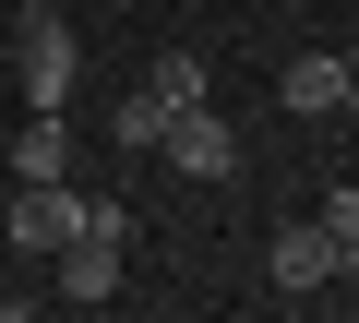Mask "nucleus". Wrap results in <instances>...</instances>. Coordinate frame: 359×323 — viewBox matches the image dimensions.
<instances>
[{
  "instance_id": "1",
  "label": "nucleus",
  "mask_w": 359,
  "mask_h": 323,
  "mask_svg": "<svg viewBox=\"0 0 359 323\" xmlns=\"http://www.w3.org/2000/svg\"><path fill=\"white\" fill-rule=\"evenodd\" d=\"M120 263H132V204H96V192H84V240L60 252V299L96 311V299L120 287Z\"/></svg>"
},
{
  "instance_id": "2",
  "label": "nucleus",
  "mask_w": 359,
  "mask_h": 323,
  "mask_svg": "<svg viewBox=\"0 0 359 323\" xmlns=\"http://www.w3.org/2000/svg\"><path fill=\"white\" fill-rule=\"evenodd\" d=\"M13 252H36V263H60L72 240H84V192L72 180H13V228H0Z\"/></svg>"
},
{
  "instance_id": "3",
  "label": "nucleus",
  "mask_w": 359,
  "mask_h": 323,
  "mask_svg": "<svg viewBox=\"0 0 359 323\" xmlns=\"http://www.w3.org/2000/svg\"><path fill=\"white\" fill-rule=\"evenodd\" d=\"M13 72H25V108H72V72H84V48H72V25L60 13H25V36H13Z\"/></svg>"
},
{
  "instance_id": "4",
  "label": "nucleus",
  "mask_w": 359,
  "mask_h": 323,
  "mask_svg": "<svg viewBox=\"0 0 359 323\" xmlns=\"http://www.w3.org/2000/svg\"><path fill=\"white\" fill-rule=\"evenodd\" d=\"M156 156H168V168H180V180H240V132L216 120V96H204V108H180Z\"/></svg>"
},
{
  "instance_id": "5",
  "label": "nucleus",
  "mask_w": 359,
  "mask_h": 323,
  "mask_svg": "<svg viewBox=\"0 0 359 323\" xmlns=\"http://www.w3.org/2000/svg\"><path fill=\"white\" fill-rule=\"evenodd\" d=\"M276 96H287L299 120H335V108H347V48H311V60H287V72H276Z\"/></svg>"
},
{
  "instance_id": "6",
  "label": "nucleus",
  "mask_w": 359,
  "mask_h": 323,
  "mask_svg": "<svg viewBox=\"0 0 359 323\" xmlns=\"http://www.w3.org/2000/svg\"><path fill=\"white\" fill-rule=\"evenodd\" d=\"M13 180H72V132H60L48 108H36L25 132H13Z\"/></svg>"
},
{
  "instance_id": "7",
  "label": "nucleus",
  "mask_w": 359,
  "mask_h": 323,
  "mask_svg": "<svg viewBox=\"0 0 359 323\" xmlns=\"http://www.w3.org/2000/svg\"><path fill=\"white\" fill-rule=\"evenodd\" d=\"M144 96H156V108H168V120H180V108H204V96H216V84H204V60H192V48H168V60H156V72H144Z\"/></svg>"
},
{
  "instance_id": "8",
  "label": "nucleus",
  "mask_w": 359,
  "mask_h": 323,
  "mask_svg": "<svg viewBox=\"0 0 359 323\" xmlns=\"http://www.w3.org/2000/svg\"><path fill=\"white\" fill-rule=\"evenodd\" d=\"M323 275H335L323 228H287V240H276V287H323Z\"/></svg>"
},
{
  "instance_id": "9",
  "label": "nucleus",
  "mask_w": 359,
  "mask_h": 323,
  "mask_svg": "<svg viewBox=\"0 0 359 323\" xmlns=\"http://www.w3.org/2000/svg\"><path fill=\"white\" fill-rule=\"evenodd\" d=\"M311 228H323V252H335V275L359 287V192H335V204H323Z\"/></svg>"
},
{
  "instance_id": "10",
  "label": "nucleus",
  "mask_w": 359,
  "mask_h": 323,
  "mask_svg": "<svg viewBox=\"0 0 359 323\" xmlns=\"http://www.w3.org/2000/svg\"><path fill=\"white\" fill-rule=\"evenodd\" d=\"M168 144V108L156 96H120V156H156Z\"/></svg>"
},
{
  "instance_id": "11",
  "label": "nucleus",
  "mask_w": 359,
  "mask_h": 323,
  "mask_svg": "<svg viewBox=\"0 0 359 323\" xmlns=\"http://www.w3.org/2000/svg\"><path fill=\"white\" fill-rule=\"evenodd\" d=\"M335 120H359V48H347V108H335Z\"/></svg>"
},
{
  "instance_id": "12",
  "label": "nucleus",
  "mask_w": 359,
  "mask_h": 323,
  "mask_svg": "<svg viewBox=\"0 0 359 323\" xmlns=\"http://www.w3.org/2000/svg\"><path fill=\"white\" fill-rule=\"evenodd\" d=\"M0 323H36V311H25V299H0Z\"/></svg>"
}]
</instances>
